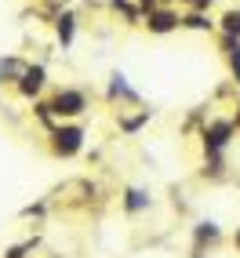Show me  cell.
<instances>
[{"label":"cell","mask_w":240,"mask_h":258,"mask_svg":"<svg viewBox=\"0 0 240 258\" xmlns=\"http://www.w3.org/2000/svg\"><path fill=\"white\" fill-rule=\"evenodd\" d=\"M51 109H55L58 116H77V113L84 109V95H80V91H62Z\"/></svg>","instance_id":"obj_1"},{"label":"cell","mask_w":240,"mask_h":258,"mask_svg":"<svg viewBox=\"0 0 240 258\" xmlns=\"http://www.w3.org/2000/svg\"><path fill=\"white\" fill-rule=\"evenodd\" d=\"M80 139H84L80 127H62V131L55 135V149L70 157V153H77V149H80Z\"/></svg>","instance_id":"obj_2"},{"label":"cell","mask_w":240,"mask_h":258,"mask_svg":"<svg viewBox=\"0 0 240 258\" xmlns=\"http://www.w3.org/2000/svg\"><path fill=\"white\" fill-rule=\"evenodd\" d=\"M226 135H229V124H211L208 131H204V142H208L211 153H222V146H226Z\"/></svg>","instance_id":"obj_3"},{"label":"cell","mask_w":240,"mask_h":258,"mask_svg":"<svg viewBox=\"0 0 240 258\" xmlns=\"http://www.w3.org/2000/svg\"><path fill=\"white\" fill-rule=\"evenodd\" d=\"M40 84H44V70L40 66H33V70H22V95H37L40 91Z\"/></svg>","instance_id":"obj_4"},{"label":"cell","mask_w":240,"mask_h":258,"mask_svg":"<svg viewBox=\"0 0 240 258\" xmlns=\"http://www.w3.org/2000/svg\"><path fill=\"white\" fill-rule=\"evenodd\" d=\"M175 22H178V19H175L171 11H157V15H149V29H157V33H167Z\"/></svg>","instance_id":"obj_5"},{"label":"cell","mask_w":240,"mask_h":258,"mask_svg":"<svg viewBox=\"0 0 240 258\" xmlns=\"http://www.w3.org/2000/svg\"><path fill=\"white\" fill-rule=\"evenodd\" d=\"M229 62H233V73L240 80V40L236 37H229Z\"/></svg>","instance_id":"obj_6"},{"label":"cell","mask_w":240,"mask_h":258,"mask_svg":"<svg viewBox=\"0 0 240 258\" xmlns=\"http://www.w3.org/2000/svg\"><path fill=\"white\" fill-rule=\"evenodd\" d=\"M222 22H226V33H229V37H240V11H229Z\"/></svg>","instance_id":"obj_7"},{"label":"cell","mask_w":240,"mask_h":258,"mask_svg":"<svg viewBox=\"0 0 240 258\" xmlns=\"http://www.w3.org/2000/svg\"><path fill=\"white\" fill-rule=\"evenodd\" d=\"M58 37H62V44H70V40H73V19H70V15H62V22H58Z\"/></svg>","instance_id":"obj_8"},{"label":"cell","mask_w":240,"mask_h":258,"mask_svg":"<svg viewBox=\"0 0 240 258\" xmlns=\"http://www.w3.org/2000/svg\"><path fill=\"white\" fill-rule=\"evenodd\" d=\"M139 208H146V193L142 189H131L128 193V211H139Z\"/></svg>","instance_id":"obj_9"},{"label":"cell","mask_w":240,"mask_h":258,"mask_svg":"<svg viewBox=\"0 0 240 258\" xmlns=\"http://www.w3.org/2000/svg\"><path fill=\"white\" fill-rule=\"evenodd\" d=\"M113 91H116V95H124V98H135V91L128 88V84H124V77H120V73L113 77Z\"/></svg>","instance_id":"obj_10"},{"label":"cell","mask_w":240,"mask_h":258,"mask_svg":"<svg viewBox=\"0 0 240 258\" xmlns=\"http://www.w3.org/2000/svg\"><path fill=\"white\" fill-rule=\"evenodd\" d=\"M186 26H193V29H204V26H211V22H204V15H190V19H186Z\"/></svg>","instance_id":"obj_11"},{"label":"cell","mask_w":240,"mask_h":258,"mask_svg":"<svg viewBox=\"0 0 240 258\" xmlns=\"http://www.w3.org/2000/svg\"><path fill=\"white\" fill-rule=\"evenodd\" d=\"M193 4H197V8H204V4H211V0H193Z\"/></svg>","instance_id":"obj_12"},{"label":"cell","mask_w":240,"mask_h":258,"mask_svg":"<svg viewBox=\"0 0 240 258\" xmlns=\"http://www.w3.org/2000/svg\"><path fill=\"white\" fill-rule=\"evenodd\" d=\"M236 124H240V113H236Z\"/></svg>","instance_id":"obj_13"}]
</instances>
